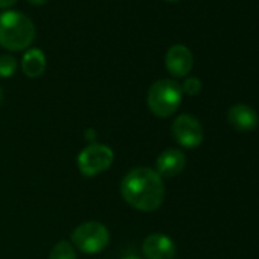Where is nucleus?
Wrapping results in <instances>:
<instances>
[{
	"label": "nucleus",
	"mask_w": 259,
	"mask_h": 259,
	"mask_svg": "<svg viewBox=\"0 0 259 259\" xmlns=\"http://www.w3.org/2000/svg\"><path fill=\"white\" fill-rule=\"evenodd\" d=\"M17 70V61L14 57L4 54L0 55V78H10Z\"/></svg>",
	"instance_id": "obj_13"
},
{
	"label": "nucleus",
	"mask_w": 259,
	"mask_h": 259,
	"mask_svg": "<svg viewBox=\"0 0 259 259\" xmlns=\"http://www.w3.org/2000/svg\"><path fill=\"white\" fill-rule=\"evenodd\" d=\"M49 259H76V253H75V248L70 242L60 241L51 250Z\"/></svg>",
	"instance_id": "obj_12"
},
{
	"label": "nucleus",
	"mask_w": 259,
	"mask_h": 259,
	"mask_svg": "<svg viewBox=\"0 0 259 259\" xmlns=\"http://www.w3.org/2000/svg\"><path fill=\"white\" fill-rule=\"evenodd\" d=\"M186 166V157L185 153L177 150V148H169L165 150L156 162V172L160 177H176L179 176Z\"/></svg>",
	"instance_id": "obj_10"
},
{
	"label": "nucleus",
	"mask_w": 259,
	"mask_h": 259,
	"mask_svg": "<svg viewBox=\"0 0 259 259\" xmlns=\"http://www.w3.org/2000/svg\"><path fill=\"white\" fill-rule=\"evenodd\" d=\"M35 38V26L32 20L16 11L0 14V46L8 51H25Z\"/></svg>",
	"instance_id": "obj_2"
},
{
	"label": "nucleus",
	"mask_w": 259,
	"mask_h": 259,
	"mask_svg": "<svg viewBox=\"0 0 259 259\" xmlns=\"http://www.w3.org/2000/svg\"><path fill=\"white\" fill-rule=\"evenodd\" d=\"M165 64H166L168 72L172 76L185 78L186 75H189L194 66L192 52L183 45H176L168 49L166 57H165Z\"/></svg>",
	"instance_id": "obj_7"
},
{
	"label": "nucleus",
	"mask_w": 259,
	"mask_h": 259,
	"mask_svg": "<svg viewBox=\"0 0 259 259\" xmlns=\"http://www.w3.org/2000/svg\"><path fill=\"white\" fill-rule=\"evenodd\" d=\"M166 2H179V0H166Z\"/></svg>",
	"instance_id": "obj_19"
},
{
	"label": "nucleus",
	"mask_w": 259,
	"mask_h": 259,
	"mask_svg": "<svg viewBox=\"0 0 259 259\" xmlns=\"http://www.w3.org/2000/svg\"><path fill=\"white\" fill-rule=\"evenodd\" d=\"M22 70L29 78H38L46 70V55L40 49H29L22 58Z\"/></svg>",
	"instance_id": "obj_11"
},
{
	"label": "nucleus",
	"mask_w": 259,
	"mask_h": 259,
	"mask_svg": "<svg viewBox=\"0 0 259 259\" xmlns=\"http://www.w3.org/2000/svg\"><path fill=\"white\" fill-rule=\"evenodd\" d=\"M114 160V153L104 144H90L78 156V168L82 176L95 177L107 171Z\"/></svg>",
	"instance_id": "obj_5"
},
{
	"label": "nucleus",
	"mask_w": 259,
	"mask_h": 259,
	"mask_svg": "<svg viewBox=\"0 0 259 259\" xmlns=\"http://www.w3.org/2000/svg\"><path fill=\"white\" fill-rule=\"evenodd\" d=\"M172 136L183 148H197L201 145L204 132L200 120L191 114H180L172 123Z\"/></svg>",
	"instance_id": "obj_6"
},
{
	"label": "nucleus",
	"mask_w": 259,
	"mask_h": 259,
	"mask_svg": "<svg viewBox=\"0 0 259 259\" xmlns=\"http://www.w3.org/2000/svg\"><path fill=\"white\" fill-rule=\"evenodd\" d=\"M120 194L132 207L154 212L165 200V185L156 169L141 166L126 172L120 183Z\"/></svg>",
	"instance_id": "obj_1"
},
{
	"label": "nucleus",
	"mask_w": 259,
	"mask_h": 259,
	"mask_svg": "<svg viewBox=\"0 0 259 259\" xmlns=\"http://www.w3.org/2000/svg\"><path fill=\"white\" fill-rule=\"evenodd\" d=\"M2 104H4V92L0 89V107H2Z\"/></svg>",
	"instance_id": "obj_18"
},
{
	"label": "nucleus",
	"mask_w": 259,
	"mask_h": 259,
	"mask_svg": "<svg viewBox=\"0 0 259 259\" xmlns=\"http://www.w3.org/2000/svg\"><path fill=\"white\" fill-rule=\"evenodd\" d=\"M182 85L172 79L156 81L147 96V104L151 113L157 117H169L182 104Z\"/></svg>",
	"instance_id": "obj_3"
},
{
	"label": "nucleus",
	"mask_w": 259,
	"mask_h": 259,
	"mask_svg": "<svg viewBox=\"0 0 259 259\" xmlns=\"http://www.w3.org/2000/svg\"><path fill=\"white\" fill-rule=\"evenodd\" d=\"M72 241L82 253L95 254L108 245L110 233L108 229L99 221H85L72 232Z\"/></svg>",
	"instance_id": "obj_4"
},
{
	"label": "nucleus",
	"mask_w": 259,
	"mask_h": 259,
	"mask_svg": "<svg viewBox=\"0 0 259 259\" xmlns=\"http://www.w3.org/2000/svg\"><path fill=\"white\" fill-rule=\"evenodd\" d=\"M122 259H144V257L136 256V254H128V256H125V257H122Z\"/></svg>",
	"instance_id": "obj_17"
},
{
	"label": "nucleus",
	"mask_w": 259,
	"mask_h": 259,
	"mask_svg": "<svg viewBox=\"0 0 259 259\" xmlns=\"http://www.w3.org/2000/svg\"><path fill=\"white\" fill-rule=\"evenodd\" d=\"M142 251L147 259H174L176 244L163 233H151L144 239Z\"/></svg>",
	"instance_id": "obj_8"
},
{
	"label": "nucleus",
	"mask_w": 259,
	"mask_h": 259,
	"mask_svg": "<svg viewBox=\"0 0 259 259\" xmlns=\"http://www.w3.org/2000/svg\"><path fill=\"white\" fill-rule=\"evenodd\" d=\"M29 4H32V5H45L48 0H28Z\"/></svg>",
	"instance_id": "obj_16"
},
{
	"label": "nucleus",
	"mask_w": 259,
	"mask_h": 259,
	"mask_svg": "<svg viewBox=\"0 0 259 259\" xmlns=\"http://www.w3.org/2000/svg\"><path fill=\"white\" fill-rule=\"evenodd\" d=\"M16 2H17V0H0V8H10Z\"/></svg>",
	"instance_id": "obj_15"
},
{
	"label": "nucleus",
	"mask_w": 259,
	"mask_h": 259,
	"mask_svg": "<svg viewBox=\"0 0 259 259\" xmlns=\"http://www.w3.org/2000/svg\"><path fill=\"white\" fill-rule=\"evenodd\" d=\"M227 122L229 125L239 133H248L257 126L259 117L256 111L245 105V104H236L229 108L227 111Z\"/></svg>",
	"instance_id": "obj_9"
},
{
	"label": "nucleus",
	"mask_w": 259,
	"mask_h": 259,
	"mask_svg": "<svg viewBox=\"0 0 259 259\" xmlns=\"http://www.w3.org/2000/svg\"><path fill=\"white\" fill-rule=\"evenodd\" d=\"M201 87L203 85H201V81L198 78L189 76V78L185 79V82L182 85V92L186 93V95H189V96H195V95H198L201 92Z\"/></svg>",
	"instance_id": "obj_14"
}]
</instances>
